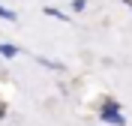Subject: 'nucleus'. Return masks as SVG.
I'll return each instance as SVG.
<instances>
[{
  "mask_svg": "<svg viewBox=\"0 0 132 126\" xmlns=\"http://www.w3.org/2000/svg\"><path fill=\"white\" fill-rule=\"evenodd\" d=\"M42 12H45V15H51V18H57V21H69V15H63V12H60V9H54V6H45Z\"/></svg>",
  "mask_w": 132,
  "mask_h": 126,
  "instance_id": "2",
  "label": "nucleus"
},
{
  "mask_svg": "<svg viewBox=\"0 0 132 126\" xmlns=\"http://www.w3.org/2000/svg\"><path fill=\"white\" fill-rule=\"evenodd\" d=\"M15 54H18L15 45H0V57H15Z\"/></svg>",
  "mask_w": 132,
  "mask_h": 126,
  "instance_id": "3",
  "label": "nucleus"
},
{
  "mask_svg": "<svg viewBox=\"0 0 132 126\" xmlns=\"http://www.w3.org/2000/svg\"><path fill=\"white\" fill-rule=\"evenodd\" d=\"M0 18H6V21H18V15L12 12V9H6V6H0Z\"/></svg>",
  "mask_w": 132,
  "mask_h": 126,
  "instance_id": "4",
  "label": "nucleus"
},
{
  "mask_svg": "<svg viewBox=\"0 0 132 126\" xmlns=\"http://www.w3.org/2000/svg\"><path fill=\"white\" fill-rule=\"evenodd\" d=\"M123 3H126V6H129V9H132V0H123Z\"/></svg>",
  "mask_w": 132,
  "mask_h": 126,
  "instance_id": "7",
  "label": "nucleus"
},
{
  "mask_svg": "<svg viewBox=\"0 0 132 126\" xmlns=\"http://www.w3.org/2000/svg\"><path fill=\"white\" fill-rule=\"evenodd\" d=\"M39 63L48 66V69H63V63H54V60H45V57H39Z\"/></svg>",
  "mask_w": 132,
  "mask_h": 126,
  "instance_id": "5",
  "label": "nucleus"
},
{
  "mask_svg": "<svg viewBox=\"0 0 132 126\" xmlns=\"http://www.w3.org/2000/svg\"><path fill=\"white\" fill-rule=\"evenodd\" d=\"M84 9V0H72V12H81Z\"/></svg>",
  "mask_w": 132,
  "mask_h": 126,
  "instance_id": "6",
  "label": "nucleus"
},
{
  "mask_svg": "<svg viewBox=\"0 0 132 126\" xmlns=\"http://www.w3.org/2000/svg\"><path fill=\"white\" fill-rule=\"evenodd\" d=\"M99 120H102V123H111V126H126V117L120 114V108H117L114 102H102Z\"/></svg>",
  "mask_w": 132,
  "mask_h": 126,
  "instance_id": "1",
  "label": "nucleus"
}]
</instances>
